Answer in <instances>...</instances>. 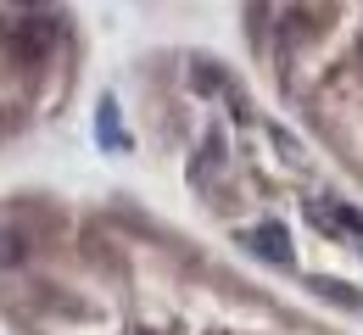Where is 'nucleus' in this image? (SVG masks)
<instances>
[{"instance_id":"2","label":"nucleus","mask_w":363,"mask_h":335,"mask_svg":"<svg viewBox=\"0 0 363 335\" xmlns=\"http://www.w3.org/2000/svg\"><path fill=\"white\" fill-rule=\"evenodd\" d=\"M240 240H246L269 268H291V263H296V246H291V235H285V224H257V229H246Z\"/></svg>"},{"instance_id":"1","label":"nucleus","mask_w":363,"mask_h":335,"mask_svg":"<svg viewBox=\"0 0 363 335\" xmlns=\"http://www.w3.org/2000/svg\"><path fill=\"white\" fill-rule=\"evenodd\" d=\"M0 40L23 62H45L56 50V40H62V17L56 11H17V23H0Z\"/></svg>"},{"instance_id":"4","label":"nucleus","mask_w":363,"mask_h":335,"mask_svg":"<svg viewBox=\"0 0 363 335\" xmlns=\"http://www.w3.org/2000/svg\"><path fill=\"white\" fill-rule=\"evenodd\" d=\"M95 129H101V140L112 145V151H129V135H123V123H118V106H112V101H101V112H95Z\"/></svg>"},{"instance_id":"5","label":"nucleus","mask_w":363,"mask_h":335,"mask_svg":"<svg viewBox=\"0 0 363 335\" xmlns=\"http://www.w3.org/2000/svg\"><path fill=\"white\" fill-rule=\"evenodd\" d=\"M11 6H17V11H45L50 0H11Z\"/></svg>"},{"instance_id":"3","label":"nucleus","mask_w":363,"mask_h":335,"mask_svg":"<svg viewBox=\"0 0 363 335\" xmlns=\"http://www.w3.org/2000/svg\"><path fill=\"white\" fill-rule=\"evenodd\" d=\"M190 84H196V96H229L235 84H229V73L218 62H207V56H196L190 62Z\"/></svg>"}]
</instances>
